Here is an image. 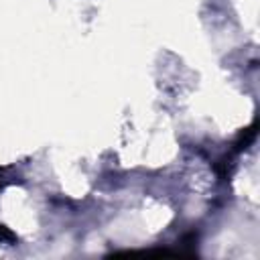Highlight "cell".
<instances>
[{"mask_svg":"<svg viewBox=\"0 0 260 260\" xmlns=\"http://www.w3.org/2000/svg\"><path fill=\"white\" fill-rule=\"evenodd\" d=\"M0 238H6V240H14V236L4 228V225H0Z\"/></svg>","mask_w":260,"mask_h":260,"instance_id":"cell-2","label":"cell"},{"mask_svg":"<svg viewBox=\"0 0 260 260\" xmlns=\"http://www.w3.org/2000/svg\"><path fill=\"white\" fill-rule=\"evenodd\" d=\"M256 138V124H252L250 128H246L242 134H240V138L236 140V144H234V150L236 152H240V150H244V148H248L250 144H252V140Z\"/></svg>","mask_w":260,"mask_h":260,"instance_id":"cell-1","label":"cell"}]
</instances>
